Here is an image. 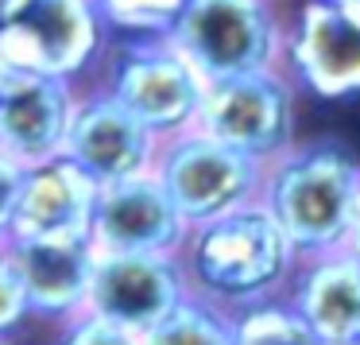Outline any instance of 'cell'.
I'll return each mask as SVG.
<instances>
[{
  "instance_id": "1",
  "label": "cell",
  "mask_w": 360,
  "mask_h": 345,
  "mask_svg": "<svg viewBox=\"0 0 360 345\" xmlns=\"http://www.w3.org/2000/svg\"><path fill=\"white\" fill-rule=\"evenodd\" d=\"M174 256L190 295L229 314L267 299H283L298 268L295 244L259 202L190 225Z\"/></svg>"
},
{
  "instance_id": "2",
  "label": "cell",
  "mask_w": 360,
  "mask_h": 345,
  "mask_svg": "<svg viewBox=\"0 0 360 345\" xmlns=\"http://www.w3.org/2000/svg\"><path fill=\"white\" fill-rule=\"evenodd\" d=\"M360 163L337 144H290L264 171L259 206L279 221L298 260L345 249Z\"/></svg>"
},
{
  "instance_id": "3",
  "label": "cell",
  "mask_w": 360,
  "mask_h": 345,
  "mask_svg": "<svg viewBox=\"0 0 360 345\" xmlns=\"http://www.w3.org/2000/svg\"><path fill=\"white\" fill-rule=\"evenodd\" d=\"M105 24L94 0H20L0 20V97L35 78H78L101 58Z\"/></svg>"
},
{
  "instance_id": "4",
  "label": "cell",
  "mask_w": 360,
  "mask_h": 345,
  "mask_svg": "<svg viewBox=\"0 0 360 345\" xmlns=\"http://www.w3.org/2000/svg\"><path fill=\"white\" fill-rule=\"evenodd\" d=\"M167 39L205 86L283 66V20L275 0H190Z\"/></svg>"
},
{
  "instance_id": "5",
  "label": "cell",
  "mask_w": 360,
  "mask_h": 345,
  "mask_svg": "<svg viewBox=\"0 0 360 345\" xmlns=\"http://www.w3.org/2000/svg\"><path fill=\"white\" fill-rule=\"evenodd\" d=\"M151 171L171 194L182 221L202 225V221H213L229 210L259 202L267 163L198 132V128H186L179 136L159 140Z\"/></svg>"
},
{
  "instance_id": "6",
  "label": "cell",
  "mask_w": 360,
  "mask_h": 345,
  "mask_svg": "<svg viewBox=\"0 0 360 345\" xmlns=\"http://www.w3.org/2000/svg\"><path fill=\"white\" fill-rule=\"evenodd\" d=\"M101 89L120 109L132 113L155 140H167L194 128L205 82L167 35H155L120 43L109 55V78Z\"/></svg>"
},
{
  "instance_id": "7",
  "label": "cell",
  "mask_w": 360,
  "mask_h": 345,
  "mask_svg": "<svg viewBox=\"0 0 360 345\" xmlns=\"http://www.w3.org/2000/svg\"><path fill=\"white\" fill-rule=\"evenodd\" d=\"M194 128L259 163H271L295 144V82L283 66L210 82Z\"/></svg>"
},
{
  "instance_id": "8",
  "label": "cell",
  "mask_w": 360,
  "mask_h": 345,
  "mask_svg": "<svg viewBox=\"0 0 360 345\" xmlns=\"http://www.w3.org/2000/svg\"><path fill=\"white\" fill-rule=\"evenodd\" d=\"M283 70L295 86L321 101L360 94V16L333 0H306L298 16L283 24Z\"/></svg>"
},
{
  "instance_id": "9",
  "label": "cell",
  "mask_w": 360,
  "mask_h": 345,
  "mask_svg": "<svg viewBox=\"0 0 360 345\" xmlns=\"http://www.w3.org/2000/svg\"><path fill=\"white\" fill-rule=\"evenodd\" d=\"M190 295L179 256L155 252H97L86 310L120 330L143 334Z\"/></svg>"
},
{
  "instance_id": "10",
  "label": "cell",
  "mask_w": 360,
  "mask_h": 345,
  "mask_svg": "<svg viewBox=\"0 0 360 345\" xmlns=\"http://www.w3.org/2000/svg\"><path fill=\"white\" fill-rule=\"evenodd\" d=\"M190 225L174 210L171 194L155 171L132 175L97 187L94 218H89V241L97 252H155L174 256L186 241Z\"/></svg>"
},
{
  "instance_id": "11",
  "label": "cell",
  "mask_w": 360,
  "mask_h": 345,
  "mask_svg": "<svg viewBox=\"0 0 360 345\" xmlns=\"http://www.w3.org/2000/svg\"><path fill=\"white\" fill-rule=\"evenodd\" d=\"M155 151L159 140L105 89L78 94L63 136V159H70L86 179L105 187V182L143 175L155 167Z\"/></svg>"
},
{
  "instance_id": "12",
  "label": "cell",
  "mask_w": 360,
  "mask_h": 345,
  "mask_svg": "<svg viewBox=\"0 0 360 345\" xmlns=\"http://www.w3.org/2000/svg\"><path fill=\"white\" fill-rule=\"evenodd\" d=\"M12 264H16L20 287H24L27 318L39 322H63L86 314L89 280H94V241H27V237H8L4 241Z\"/></svg>"
},
{
  "instance_id": "13",
  "label": "cell",
  "mask_w": 360,
  "mask_h": 345,
  "mask_svg": "<svg viewBox=\"0 0 360 345\" xmlns=\"http://www.w3.org/2000/svg\"><path fill=\"white\" fill-rule=\"evenodd\" d=\"M97 182L86 179L70 159L55 156L47 163L24 167L12 210V237L27 241H78L89 237Z\"/></svg>"
},
{
  "instance_id": "14",
  "label": "cell",
  "mask_w": 360,
  "mask_h": 345,
  "mask_svg": "<svg viewBox=\"0 0 360 345\" xmlns=\"http://www.w3.org/2000/svg\"><path fill=\"white\" fill-rule=\"evenodd\" d=\"M283 299L326 345H345L360 330V256L333 249L298 260Z\"/></svg>"
},
{
  "instance_id": "15",
  "label": "cell",
  "mask_w": 360,
  "mask_h": 345,
  "mask_svg": "<svg viewBox=\"0 0 360 345\" xmlns=\"http://www.w3.org/2000/svg\"><path fill=\"white\" fill-rule=\"evenodd\" d=\"M78 89L70 78H35L0 97V156L35 167L63 156V136Z\"/></svg>"
},
{
  "instance_id": "16",
  "label": "cell",
  "mask_w": 360,
  "mask_h": 345,
  "mask_svg": "<svg viewBox=\"0 0 360 345\" xmlns=\"http://www.w3.org/2000/svg\"><path fill=\"white\" fill-rule=\"evenodd\" d=\"M140 345H233V314L186 295L171 314L140 334Z\"/></svg>"
},
{
  "instance_id": "17",
  "label": "cell",
  "mask_w": 360,
  "mask_h": 345,
  "mask_svg": "<svg viewBox=\"0 0 360 345\" xmlns=\"http://www.w3.org/2000/svg\"><path fill=\"white\" fill-rule=\"evenodd\" d=\"M233 345H326L287 299L244 306L233 314Z\"/></svg>"
},
{
  "instance_id": "18",
  "label": "cell",
  "mask_w": 360,
  "mask_h": 345,
  "mask_svg": "<svg viewBox=\"0 0 360 345\" xmlns=\"http://www.w3.org/2000/svg\"><path fill=\"white\" fill-rule=\"evenodd\" d=\"M186 4L190 0H94L105 32H117L124 39H155V35H167Z\"/></svg>"
},
{
  "instance_id": "19",
  "label": "cell",
  "mask_w": 360,
  "mask_h": 345,
  "mask_svg": "<svg viewBox=\"0 0 360 345\" xmlns=\"http://www.w3.org/2000/svg\"><path fill=\"white\" fill-rule=\"evenodd\" d=\"M55 345H140V334L120 330V326H112V322H105V318L86 310V314H78V318L58 326Z\"/></svg>"
},
{
  "instance_id": "20",
  "label": "cell",
  "mask_w": 360,
  "mask_h": 345,
  "mask_svg": "<svg viewBox=\"0 0 360 345\" xmlns=\"http://www.w3.org/2000/svg\"><path fill=\"white\" fill-rule=\"evenodd\" d=\"M24 322H32L27 318V303H24V287H20V275L8 249L0 244V334L20 330Z\"/></svg>"
},
{
  "instance_id": "21",
  "label": "cell",
  "mask_w": 360,
  "mask_h": 345,
  "mask_svg": "<svg viewBox=\"0 0 360 345\" xmlns=\"http://www.w3.org/2000/svg\"><path fill=\"white\" fill-rule=\"evenodd\" d=\"M20 179H24V167L12 163L8 156H0V244L12 237V210H16Z\"/></svg>"
},
{
  "instance_id": "22",
  "label": "cell",
  "mask_w": 360,
  "mask_h": 345,
  "mask_svg": "<svg viewBox=\"0 0 360 345\" xmlns=\"http://www.w3.org/2000/svg\"><path fill=\"white\" fill-rule=\"evenodd\" d=\"M345 249H352L360 256V187H356V198H352V218H349V237H345Z\"/></svg>"
},
{
  "instance_id": "23",
  "label": "cell",
  "mask_w": 360,
  "mask_h": 345,
  "mask_svg": "<svg viewBox=\"0 0 360 345\" xmlns=\"http://www.w3.org/2000/svg\"><path fill=\"white\" fill-rule=\"evenodd\" d=\"M0 345H35V341L24 334V326H20V330H8V334H0Z\"/></svg>"
},
{
  "instance_id": "24",
  "label": "cell",
  "mask_w": 360,
  "mask_h": 345,
  "mask_svg": "<svg viewBox=\"0 0 360 345\" xmlns=\"http://www.w3.org/2000/svg\"><path fill=\"white\" fill-rule=\"evenodd\" d=\"M337 8H345V12H352V16H360V0H333Z\"/></svg>"
},
{
  "instance_id": "25",
  "label": "cell",
  "mask_w": 360,
  "mask_h": 345,
  "mask_svg": "<svg viewBox=\"0 0 360 345\" xmlns=\"http://www.w3.org/2000/svg\"><path fill=\"white\" fill-rule=\"evenodd\" d=\"M16 4H20V0H0V20H8L12 12H16Z\"/></svg>"
},
{
  "instance_id": "26",
  "label": "cell",
  "mask_w": 360,
  "mask_h": 345,
  "mask_svg": "<svg viewBox=\"0 0 360 345\" xmlns=\"http://www.w3.org/2000/svg\"><path fill=\"white\" fill-rule=\"evenodd\" d=\"M345 345H360V330H356V334H352V337H349V341H345Z\"/></svg>"
}]
</instances>
